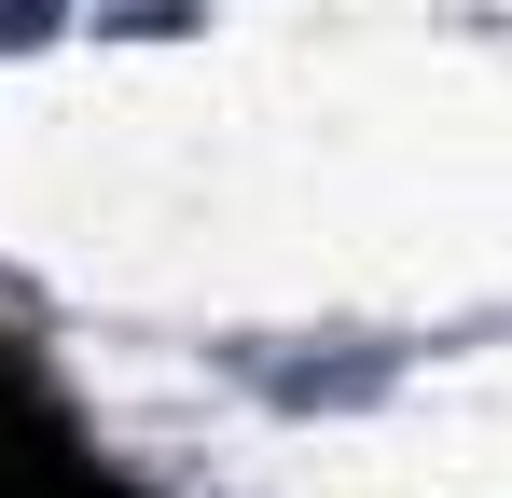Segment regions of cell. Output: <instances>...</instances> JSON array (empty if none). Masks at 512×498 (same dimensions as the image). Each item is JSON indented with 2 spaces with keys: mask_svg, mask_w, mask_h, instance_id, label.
<instances>
[{
  "mask_svg": "<svg viewBox=\"0 0 512 498\" xmlns=\"http://www.w3.org/2000/svg\"><path fill=\"white\" fill-rule=\"evenodd\" d=\"M0 498H139V485L84 443V415L14 360V332H0Z\"/></svg>",
  "mask_w": 512,
  "mask_h": 498,
  "instance_id": "obj_1",
  "label": "cell"
}]
</instances>
